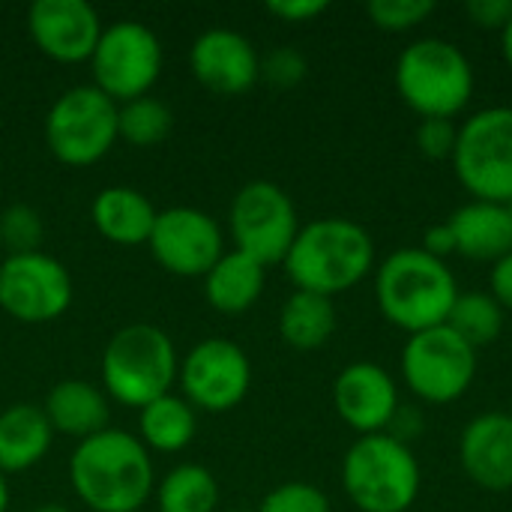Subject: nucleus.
Returning <instances> with one entry per match:
<instances>
[{
  "instance_id": "obj_1",
  "label": "nucleus",
  "mask_w": 512,
  "mask_h": 512,
  "mask_svg": "<svg viewBox=\"0 0 512 512\" xmlns=\"http://www.w3.org/2000/svg\"><path fill=\"white\" fill-rule=\"evenodd\" d=\"M69 480L78 501L93 512H138L156 489L150 450L138 435L111 426L75 447Z\"/></svg>"
},
{
  "instance_id": "obj_2",
  "label": "nucleus",
  "mask_w": 512,
  "mask_h": 512,
  "mask_svg": "<svg viewBox=\"0 0 512 512\" xmlns=\"http://www.w3.org/2000/svg\"><path fill=\"white\" fill-rule=\"evenodd\" d=\"M282 264L297 291L333 300L372 273L375 243L363 225L342 216H324L300 228Z\"/></svg>"
},
{
  "instance_id": "obj_3",
  "label": "nucleus",
  "mask_w": 512,
  "mask_h": 512,
  "mask_svg": "<svg viewBox=\"0 0 512 512\" xmlns=\"http://www.w3.org/2000/svg\"><path fill=\"white\" fill-rule=\"evenodd\" d=\"M459 297L453 270L420 246L390 252L375 270L381 315L408 336L447 324Z\"/></svg>"
},
{
  "instance_id": "obj_4",
  "label": "nucleus",
  "mask_w": 512,
  "mask_h": 512,
  "mask_svg": "<svg viewBox=\"0 0 512 512\" xmlns=\"http://www.w3.org/2000/svg\"><path fill=\"white\" fill-rule=\"evenodd\" d=\"M420 486L417 456L390 432L357 438L342 459V489L360 512H408Z\"/></svg>"
},
{
  "instance_id": "obj_5",
  "label": "nucleus",
  "mask_w": 512,
  "mask_h": 512,
  "mask_svg": "<svg viewBox=\"0 0 512 512\" xmlns=\"http://www.w3.org/2000/svg\"><path fill=\"white\" fill-rule=\"evenodd\" d=\"M396 90L423 120H453L474 96V66L456 42L423 36L399 54Z\"/></svg>"
},
{
  "instance_id": "obj_6",
  "label": "nucleus",
  "mask_w": 512,
  "mask_h": 512,
  "mask_svg": "<svg viewBox=\"0 0 512 512\" xmlns=\"http://www.w3.org/2000/svg\"><path fill=\"white\" fill-rule=\"evenodd\" d=\"M180 357L162 327H120L102 351V384L108 396L126 408H144L168 396L177 384Z\"/></svg>"
},
{
  "instance_id": "obj_7",
  "label": "nucleus",
  "mask_w": 512,
  "mask_h": 512,
  "mask_svg": "<svg viewBox=\"0 0 512 512\" xmlns=\"http://www.w3.org/2000/svg\"><path fill=\"white\" fill-rule=\"evenodd\" d=\"M453 171L474 201H512V108L492 105L474 111L462 126L453 150Z\"/></svg>"
},
{
  "instance_id": "obj_8",
  "label": "nucleus",
  "mask_w": 512,
  "mask_h": 512,
  "mask_svg": "<svg viewBox=\"0 0 512 512\" xmlns=\"http://www.w3.org/2000/svg\"><path fill=\"white\" fill-rule=\"evenodd\" d=\"M117 102L93 84L69 87L45 117V144L60 165L87 168L117 144Z\"/></svg>"
},
{
  "instance_id": "obj_9",
  "label": "nucleus",
  "mask_w": 512,
  "mask_h": 512,
  "mask_svg": "<svg viewBox=\"0 0 512 512\" xmlns=\"http://www.w3.org/2000/svg\"><path fill=\"white\" fill-rule=\"evenodd\" d=\"M477 378V348L447 324L408 336L402 348V381L429 405L462 399Z\"/></svg>"
},
{
  "instance_id": "obj_10",
  "label": "nucleus",
  "mask_w": 512,
  "mask_h": 512,
  "mask_svg": "<svg viewBox=\"0 0 512 512\" xmlns=\"http://www.w3.org/2000/svg\"><path fill=\"white\" fill-rule=\"evenodd\" d=\"M231 240L237 252L255 258L261 267L282 264L300 234V219L291 195L270 180L246 183L228 210Z\"/></svg>"
},
{
  "instance_id": "obj_11",
  "label": "nucleus",
  "mask_w": 512,
  "mask_h": 512,
  "mask_svg": "<svg viewBox=\"0 0 512 512\" xmlns=\"http://www.w3.org/2000/svg\"><path fill=\"white\" fill-rule=\"evenodd\" d=\"M90 69L93 87H99L117 105L150 96V87L162 72V42L141 21H114L102 27Z\"/></svg>"
},
{
  "instance_id": "obj_12",
  "label": "nucleus",
  "mask_w": 512,
  "mask_h": 512,
  "mask_svg": "<svg viewBox=\"0 0 512 512\" xmlns=\"http://www.w3.org/2000/svg\"><path fill=\"white\" fill-rule=\"evenodd\" d=\"M69 270L45 252L6 255L0 264V309L21 324L57 321L72 306Z\"/></svg>"
},
{
  "instance_id": "obj_13",
  "label": "nucleus",
  "mask_w": 512,
  "mask_h": 512,
  "mask_svg": "<svg viewBox=\"0 0 512 512\" xmlns=\"http://www.w3.org/2000/svg\"><path fill=\"white\" fill-rule=\"evenodd\" d=\"M177 384L192 408L228 414L252 387V363L237 342L204 339L180 360Z\"/></svg>"
},
{
  "instance_id": "obj_14",
  "label": "nucleus",
  "mask_w": 512,
  "mask_h": 512,
  "mask_svg": "<svg viewBox=\"0 0 512 512\" xmlns=\"http://www.w3.org/2000/svg\"><path fill=\"white\" fill-rule=\"evenodd\" d=\"M156 264L171 276H207L225 255V237L216 219L198 207H168L156 213L147 240Z\"/></svg>"
},
{
  "instance_id": "obj_15",
  "label": "nucleus",
  "mask_w": 512,
  "mask_h": 512,
  "mask_svg": "<svg viewBox=\"0 0 512 512\" xmlns=\"http://www.w3.org/2000/svg\"><path fill=\"white\" fill-rule=\"evenodd\" d=\"M333 405L345 426L363 435H381L399 414V387L393 375L369 360L345 366L333 381Z\"/></svg>"
},
{
  "instance_id": "obj_16",
  "label": "nucleus",
  "mask_w": 512,
  "mask_h": 512,
  "mask_svg": "<svg viewBox=\"0 0 512 512\" xmlns=\"http://www.w3.org/2000/svg\"><path fill=\"white\" fill-rule=\"evenodd\" d=\"M36 48L57 63H84L102 36L99 12L87 0H36L27 12Z\"/></svg>"
},
{
  "instance_id": "obj_17",
  "label": "nucleus",
  "mask_w": 512,
  "mask_h": 512,
  "mask_svg": "<svg viewBox=\"0 0 512 512\" xmlns=\"http://www.w3.org/2000/svg\"><path fill=\"white\" fill-rule=\"evenodd\" d=\"M189 66L201 87L216 96L249 93L261 81V54L237 30H204L189 48Z\"/></svg>"
},
{
  "instance_id": "obj_18",
  "label": "nucleus",
  "mask_w": 512,
  "mask_h": 512,
  "mask_svg": "<svg viewBox=\"0 0 512 512\" xmlns=\"http://www.w3.org/2000/svg\"><path fill=\"white\" fill-rule=\"evenodd\" d=\"M459 462L468 480L486 492L512 489V417L480 414L459 438Z\"/></svg>"
},
{
  "instance_id": "obj_19",
  "label": "nucleus",
  "mask_w": 512,
  "mask_h": 512,
  "mask_svg": "<svg viewBox=\"0 0 512 512\" xmlns=\"http://www.w3.org/2000/svg\"><path fill=\"white\" fill-rule=\"evenodd\" d=\"M456 252L471 261L495 264L512 252V216L507 204L468 201L450 216Z\"/></svg>"
},
{
  "instance_id": "obj_20",
  "label": "nucleus",
  "mask_w": 512,
  "mask_h": 512,
  "mask_svg": "<svg viewBox=\"0 0 512 512\" xmlns=\"http://www.w3.org/2000/svg\"><path fill=\"white\" fill-rule=\"evenodd\" d=\"M42 411H45L54 435L75 438L78 444L99 435V432H105L108 417H111L105 393L96 390L87 381H78V378L54 384L51 393L45 396Z\"/></svg>"
},
{
  "instance_id": "obj_21",
  "label": "nucleus",
  "mask_w": 512,
  "mask_h": 512,
  "mask_svg": "<svg viewBox=\"0 0 512 512\" xmlns=\"http://www.w3.org/2000/svg\"><path fill=\"white\" fill-rule=\"evenodd\" d=\"M156 207L132 186H108L93 198L90 216L96 231L117 246H141L156 225Z\"/></svg>"
},
{
  "instance_id": "obj_22",
  "label": "nucleus",
  "mask_w": 512,
  "mask_h": 512,
  "mask_svg": "<svg viewBox=\"0 0 512 512\" xmlns=\"http://www.w3.org/2000/svg\"><path fill=\"white\" fill-rule=\"evenodd\" d=\"M54 444V429L39 405H9L0 411V474H21L39 465Z\"/></svg>"
},
{
  "instance_id": "obj_23",
  "label": "nucleus",
  "mask_w": 512,
  "mask_h": 512,
  "mask_svg": "<svg viewBox=\"0 0 512 512\" xmlns=\"http://www.w3.org/2000/svg\"><path fill=\"white\" fill-rule=\"evenodd\" d=\"M264 276H267V267H261L255 258H249L243 252L231 249L204 276V297L216 312L237 318L258 303V297L264 291Z\"/></svg>"
},
{
  "instance_id": "obj_24",
  "label": "nucleus",
  "mask_w": 512,
  "mask_h": 512,
  "mask_svg": "<svg viewBox=\"0 0 512 512\" xmlns=\"http://www.w3.org/2000/svg\"><path fill=\"white\" fill-rule=\"evenodd\" d=\"M198 429L195 408L183 396H159L138 411V441L153 453H180Z\"/></svg>"
},
{
  "instance_id": "obj_25",
  "label": "nucleus",
  "mask_w": 512,
  "mask_h": 512,
  "mask_svg": "<svg viewBox=\"0 0 512 512\" xmlns=\"http://www.w3.org/2000/svg\"><path fill=\"white\" fill-rule=\"evenodd\" d=\"M336 333V309L330 297L294 291L279 312V336L297 351H318Z\"/></svg>"
},
{
  "instance_id": "obj_26",
  "label": "nucleus",
  "mask_w": 512,
  "mask_h": 512,
  "mask_svg": "<svg viewBox=\"0 0 512 512\" xmlns=\"http://www.w3.org/2000/svg\"><path fill=\"white\" fill-rule=\"evenodd\" d=\"M156 512H216L219 483L204 465H177L153 489Z\"/></svg>"
},
{
  "instance_id": "obj_27",
  "label": "nucleus",
  "mask_w": 512,
  "mask_h": 512,
  "mask_svg": "<svg viewBox=\"0 0 512 512\" xmlns=\"http://www.w3.org/2000/svg\"><path fill=\"white\" fill-rule=\"evenodd\" d=\"M447 327L459 333L471 348L492 345L504 330V309L492 294L468 291L456 297V306L447 318Z\"/></svg>"
},
{
  "instance_id": "obj_28",
  "label": "nucleus",
  "mask_w": 512,
  "mask_h": 512,
  "mask_svg": "<svg viewBox=\"0 0 512 512\" xmlns=\"http://www.w3.org/2000/svg\"><path fill=\"white\" fill-rule=\"evenodd\" d=\"M174 114L156 96H138L117 105V132L132 147H156L171 135Z\"/></svg>"
},
{
  "instance_id": "obj_29",
  "label": "nucleus",
  "mask_w": 512,
  "mask_h": 512,
  "mask_svg": "<svg viewBox=\"0 0 512 512\" xmlns=\"http://www.w3.org/2000/svg\"><path fill=\"white\" fill-rule=\"evenodd\" d=\"M0 240L9 249V255L39 252L42 243V219L27 204H12L0 216Z\"/></svg>"
},
{
  "instance_id": "obj_30",
  "label": "nucleus",
  "mask_w": 512,
  "mask_h": 512,
  "mask_svg": "<svg viewBox=\"0 0 512 512\" xmlns=\"http://www.w3.org/2000/svg\"><path fill=\"white\" fill-rule=\"evenodd\" d=\"M435 12L432 0H372L366 3V15L378 30L387 33H405L423 24Z\"/></svg>"
},
{
  "instance_id": "obj_31",
  "label": "nucleus",
  "mask_w": 512,
  "mask_h": 512,
  "mask_svg": "<svg viewBox=\"0 0 512 512\" xmlns=\"http://www.w3.org/2000/svg\"><path fill=\"white\" fill-rule=\"evenodd\" d=\"M258 512H333V507H330V498L318 486L291 480V483L270 489L264 501L258 504Z\"/></svg>"
},
{
  "instance_id": "obj_32",
  "label": "nucleus",
  "mask_w": 512,
  "mask_h": 512,
  "mask_svg": "<svg viewBox=\"0 0 512 512\" xmlns=\"http://www.w3.org/2000/svg\"><path fill=\"white\" fill-rule=\"evenodd\" d=\"M306 57L297 48H273L261 57V78L273 87H294L306 78Z\"/></svg>"
},
{
  "instance_id": "obj_33",
  "label": "nucleus",
  "mask_w": 512,
  "mask_h": 512,
  "mask_svg": "<svg viewBox=\"0 0 512 512\" xmlns=\"http://www.w3.org/2000/svg\"><path fill=\"white\" fill-rule=\"evenodd\" d=\"M417 147L426 159H453L456 150V138H459V126L453 120H420L417 126Z\"/></svg>"
},
{
  "instance_id": "obj_34",
  "label": "nucleus",
  "mask_w": 512,
  "mask_h": 512,
  "mask_svg": "<svg viewBox=\"0 0 512 512\" xmlns=\"http://www.w3.org/2000/svg\"><path fill=\"white\" fill-rule=\"evenodd\" d=\"M465 12L483 30H504L512 18V0H468Z\"/></svg>"
},
{
  "instance_id": "obj_35",
  "label": "nucleus",
  "mask_w": 512,
  "mask_h": 512,
  "mask_svg": "<svg viewBox=\"0 0 512 512\" xmlns=\"http://www.w3.org/2000/svg\"><path fill=\"white\" fill-rule=\"evenodd\" d=\"M330 9L327 0H267V12L288 24H306Z\"/></svg>"
},
{
  "instance_id": "obj_36",
  "label": "nucleus",
  "mask_w": 512,
  "mask_h": 512,
  "mask_svg": "<svg viewBox=\"0 0 512 512\" xmlns=\"http://www.w3.org/2000/svg\"><path fill=\"white\" fill-rule=\"evenodd\" d=\"M489 285H492V297L498 300V306L504 312H512V252L504 255L501 261L492 264V276H489Z\"/></svg>"
},
{
  "instance_id": "obj_37",
  "label": "nucleus",
  "mask_w": 512,
  "mask_h": 512,
  "mask_svg": "<svg viewBox=\"0 0 512 512\" xmlns=\"http://www.w3.org/2000/svg\"><path fill=\"white\" fill-rule=\"evenodd\" d=\"M423 252H429L432 258H447V255H453L456 252V237H453V228H450V222H438V225H432L426 234H423V246H420Z\"/></svg>"
},
{
  "instance_id": "obj_38",
  "label": "nucleus",
  "mask_w": 512,
  "mask_h": 512,
  "mask_svg": "<svg viewBox=\"0 0 512 512\" xmlns=\"http://www.w3.org/2000/svg\"><path fill=\"white\" fill-rule=\"evenodd\" d=\"M501 51H504V60H507V66H510L512 72V18L510 24L501 30Z\"/></svg>"
},
{
  "instance_id": "obj_39",
  "label": "nucleus",
  "mask_w": 512,
  "mask_h": 512,
  "mask_svg": "<svg viewBox=\"0 0 512 512\" xmlns=\"http://www.w3.org/2000/svg\"><path fill=\"white\" fill-rule=\"evenodd\" d=\"M9 510V486H6V474H0V512Z\"/></svg>"
},
{
  "instance_id": "obj_40",
  "label": "nucleus",
  "mask_w": 512,
  "mask_h": 512,
  "mask_svg": "<svg viewBox=\"0 0 512 512\" xmlns=\"http://www.w3.org/2000/svg\"><path fill=\"white\" fill-rule=\"evenodd\" d=\"M33 512H69L66 507H57V504H48V507H39V510Z\"/></svg>"
},
{
  "instance_id": "obj_41",
  "label": "nucleus",
  "mask_w": 512,
  "mask_h": 512,
  "mask_svg": "<svg viewBox=\"0 0 512 512\" xmlns=\"http://www.w3.org/2000/svg\"><path fill=\"white\" fill-rule=\"evenodd\" d=\"M507 207H510V216H512V201H510V204H507Z\"/></svg>"
},
{
  "instance_id": "obj_42",
  "label": "nucleus",
  "mask_w": 512,
  "mask_h": 512,
  "mask_svg": "<svg viewBox=\"0 0 512 512\" xmlns=\"http://www.w3.org/2000/svg\"><path fill=\"white\" fill-rule=\"evenodd\" d=\"M510 417H512V405H510Z\"/></svg>"
}]
</instances>
